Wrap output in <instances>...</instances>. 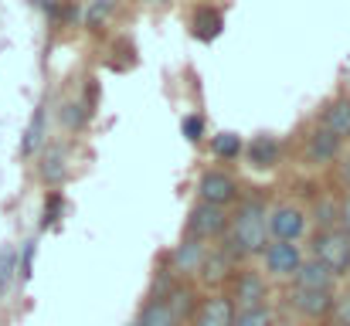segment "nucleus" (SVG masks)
I'll use <instances>...</instances> for the list:
<instances>
[{
    "label": "nucleus",
    "instance_id": "6",
    "mask_svg": "<svg viewBox=\"0 0 350 326\" xmlns=\"http://www.w3.org/2000/svg\"><path fill=\"white\" fill-rule=\"evenodd\" d=\"M198 191H201V201L204 204H215V208H225V204H232L234 198H238V184H234L228 174H221V170L204 174L201 184H198Z\"/></svg>",
    "mask_w": 350,
    "mask_h": 326
},
{
    "label": "nucleus",
    "instance_id": "30",
    "mask_svg": "<svg viewBox=\"0 0 350 326\" xmlns=\"http://www.w3.org/2000/svg\"><path fill=\"white\" fill-rule=\"evenodd\" d=\"M133 326H136V323H133Z\"/></svg>",
    "mask_w": 350,
    "mask_h": 326
},
{
    "label": "nucleus",
    "instance_id": "14",
    "mask_svg": "<svg viewBox=\"0 0 350 326\" xmlns=\"http://www.w3.org/2000/svg\"><path fill=\"white\" fill-rule=\"evenodd\" d=\"M232 262H234V255L228 248H225V252H215V255H204L201 275H204L208 282H225V279H232Z\"/></svg>",
    "mask_w": 350,
    "mask_h": 326
},
{
    "label": "nucleus",
    "instance_id": "11",
    "mask_svg": "<svg viewBox=\"0 0 350 326\" xmlns=\"http://www.w3.org/2000/svg\"><path fill=\"white\" fill-rule=\"evenodd\" d=\"M340 153V139L334 136V133H327V129H317L313 136H310V143H306V160L310 163H327V160H334Z\"/></svg>",
    "mask_w": 350,
    "mask_h": 326
},
{
    "label": "nucleus",
    "instance_id": "8",
    "mask_svg": "<svg viewBox=\"0 0 350 326\" xmlns=\"http://www.w3.org/2000/svg\"><path fill=\"white\" fill-rule=\"evenodd\" d=\"M269 231L275 234V241H296L303 231H306V217L299 208H275L269 215Z\"/></svg>",
    "mask_w": 350,
    "mask_h": 326
},
{
    "label": "nucleus",
    "instance_id": "17",
    "mask_svg": "<svg viewBox=\"0 0 350 326\" xmlns=\"http://www.w3.org/2000/svg\"><path fill=\"white\" fill-rule=\"evenodd\" d=\"M41 139H44V109L34 112V119H31V126H27V133H24L21 150H24V153H34V150L41 146Z\"/></svg>",
    "mask_w": 350,
    "mask_h": 326
},
{
    "label": "nucleus",
    "instance_id": "28",
    "mask_svg": "<svg viewBox=\"0 0 350 326\" xmlns=\"http://www.w3.org/2000/svg\"><path fill=\"white\" fill-rule=\"evenodd\" d=\"M340 224H344V231L350 234V194H347V201L340 204Z\"/></svg>",
    "mask_w": 350,
    "mask_h": 326
},
{
    "label": "nucleus",
    "instance_id": "5",
    "mask_svg": "<svg viewBox=\"0 0 350 326\" xmlns=\"http://www.w3.org/2000/svg\"><path fill=\"white\" fill-rule=\"evenodd\" d=\"M262 255H265L269 272L279 275V279L296 275V269L303 265V255H299V245H296V241H272V245H265Z\"/></svg>",
    "mask_w": 350,
    "mask_h": 326
},
{
    "label": "nucleus",
    "instance_id": "22",
    "mask_svg": "<svg viewBox=\"0 0 350 326\" xmlns=\"http://www.w3.org/2000/svg\"><path fill=\"white\" fill-rule=\"evenodd\" d=\"M234 326H272V313L269 310H252V313H238Z\"/></svg>",
    "mask_w": 350,
    "mask_h": 326
},
{
    "label": "nucleus",
    "instance_id": "21",
    "mask_svg": "<svg viewBox=\"0 0 350 326\" xmlns=\"http://www.w3.org/2000/svg\"><path fill=\"white\" fill-rule=\"evenodd\" d=\"M194 24H198V34H201V38H215V34H218V27H221V17H218V14H211V10H201Z\"/></svg>",
    "mask_w": 350,
    "mask_h": 326
},
{
    "label": "nucleus",
    "instance_id": "7",
    "mask_svg": "<svg viewBox=\"0 0 350 326\" xmlns=\"http://www.w3.org/2000/svg\"><path fill=\"white\" fill-rule=\"evenodd\" d=\"M293 310L306 320H327L334 313V293H313V289H293L289 296Z\"/></svg>",
    "mask_w": 350,
    "mask_h": 326
},
{
    "label": "nucleus",
    "instance_id": "23",
    "mask_svg": "<svg viewBox=\"0 0 350 326\" xmlns=\"http://www.w3.org/2000/svg\"><path fill=\"white\" fill-rule=\"evenodd\" d=\"M317 221L323 224V231H330L337 221H340V208H334L330 201H323V204H317Z\"/></svg>",
    "mask_w": 350,
    "mask_h": 326
},
{
    "label": "nucleus",
    "instance_id": "25",
    "mask_svg": "<svg viewBox=\"0 0 350 326\" xmlns=\"http://www.w3.org/2000/svg\"><path fill=\"white\" fill-rule=\"evenodd\" d=\"M113 3H116V0H96V3H92V10H89V24L96 27L99 21H106V17H109V10H113Z\"/></svg>",
    "mask_w": 350,
    "mask_h": 326
},
{
    "label": "nucleus",
    "instance_id": "26",
    "mask_svg": "<svg viewBox=\"0 0 350 326\" xmlns=\"http://www.w3.org/2000/svg\"><path fill=\"white\" fill-rule=\"evenodd\" d=\"M31 265H34V241L24 245V258H21V279H31Z\"/></svg>",
    "mask_w": 350,
    "mask_h": 326
},
{
    "label": "nucleus",
    "instance_id": "18",
    "mask_svg": "<svg viewBox=\"0 0 350 326\" xmlns=\"http://www.w3.org/2000/svg\"><path fill=\"white\" fill-rule=\"evenodd\" d=\"M211 150H215V157L232 160V157H238V153H241V139H238L234 133H221V136H215Z\"/></svg>",
    "mask_w": 350,
    "mask_h": 326
},
{
    "label": "nucleus",
    "instance_id": "2",
    "mask_svg": "<svg viewBox=\"0 0 350 326\" xmlns=\"http://www.w3.org/2000/svg\"><path fill=\"white\" fill-rule=\"evenodd\" d=\"M313 255H317V262L337 279V275H347L350 272V234L347 231H337V228H330V231H320L317 238H313Z\"/></svg>",
    "mask_w": 350,
    "mask_h": 326
},
{
    "label": "nucleus",
    "instance_id": "1",
    "mask_svg": "<svg viewBox=\"0 0 350 326\" xmlns=\"http://www.w3.org/2000/svg\"><path fill=\"white\" fill-rule=\"evenodd\" d=\"M232 234H228V252L232 255H258L265 252V231H269V215L262 201H245L238 204V211L228 221Z\"/></svg>",
    "mask_w": 350,
    "mask_h": 326
},
{
    "label": "nucleus",
    "instance_id": "24",
    "mask_svg": "<svg viewBox=\"0 0 350 326\" xmlns=\"http://www.w3.org/2000/svg\"><path fill=\"white\" fill-rule=\"evenodd\" d=\"M334 323L337 326H350V293L347 296H340V299H334Z\"/></svg>",
    "mask_w": 350,
    "mask_h": 326
},
{
    "label": "nucleus",
    "instance_id": "3",
    "mask_svg": "<svg viewBox=\"0 0 350 326\" xmlns=\"http://www.w3.org/2000/svg\"><path fill=\"white\" fill-rule=\"evenodd\" d=\"M232 306L238 313H252V310H265V299H269V289H265V279L258 272H238L232 279Z\"/></svg>",
    "mask_w": 350,
    "mask_h": 326
},
{
    "label": "nucleus",
    "instance_id": "29",
    "mask_svg": "<svg viewBox=\"0 0 350 326\" xmlns=\"http://www.w3.org/2000/svg\"><path fill=\"white\" fill-rule=\"evenodd\" d=\"M340 180L350 187V157H347V160H340Z\"/></svg>",
    "mask_w": 350,
    "mask_h": 326
},
{
    "label": "nucleus",
    "instance_id": "19",
    "mask_svg": "<svg viewBox=\"0 0 350 326\" xmlns=\"http://www.w3.org/2000/svg\"><path fill=\"white\" fill-rule=\"evenodd\" d=\"M41 174H44V180L58 184V180L65 177V153H62V150H51V153L44 157V167H41Z\"/></svg>",
    "mask_w": 350,
    "mask_h": 326
},
{
    "label": "nucleus",
    "instance_id": "9",
    "mask_svg": "<svg viewBox=\"0 0 350 326\" xmlns=\"http://www.w3.org/2000/svg\"><path fill=\"white\" fill-rule=\"evenodd\" d=\"M194 326H234V306L228 296H211L194 310Z\"/></svg>",
    "mask_w": 350,
    "mask_h": 326
},
{
    "label": "nucleus",
    "instance_id": "10",
    "mask_svg": "<svg viewBox=\"0 0 350 326\" xmlns=\"http://www.w3.org/2000/svg\"><path fill=\"white\" fill-rule=\"evenodd\" d=\"M296 289H313V293H334V275L317 262V258H310V262H303L299 269H296Z\"/></svg>",
    "mask_w": 350,
    "mask_h": 326
},
{
    "label": "nucleus",
    "instance_id": "20",
    "mask_svg": "<svg viewBox=\"0 0 350 326\" xmlns=\"http://www.w3.org/2000/svg\"><path fill=\"white\" fill-rule=\"evenodd\" d=\"M14 265H17L14 248H0V296L7 293V286H10V279H14Z\"/></svg>",
    "mask_w": 350,
    "mask_h": 326
},
{
    "label": "nucleus",
    "instance_id": "15",
    "mask_svg": "<svg viewBox=\"0 0 350 326\" xmlns=\"http://www.w3.org/2000/svg\"><path fill=\"white\" fill-rule=\"evenodd\" d=\"M323 129L334 133L337 139H347L350 136V103H334L323 116Z\"/></svg>",
    "mask_w": 350,
    "mask_h": 326
},
{
    "label": "nucleus",
    "instance_id": "16",
    "mask_svg": "<svg viewBox=\"0 0 350 326\" xmlns=\"http://www.w3.org/2000/svg\"><path fill=\"white\" fill-rule=\"evenodd\" d=\"M248 157H252L255 167H272V163L279 160V143L269 139V136H258V139L248 146Z\"/></svg>",
    "mask_w": 350,
    "mask_h": 326
},
{
    "label": "nucleus",
    "instance_id": "4",
    "mask_svg": "<svg viewBox=\"0 0 350 326\" xmlns=\"http://www.w3.org/2000/svg\"><path fill=\"white\" fill-rule=\"evenodd\" d=\"M187 228H191V234L198 238V241H208V238H218V234H225V228H228V215L221 211V208H215V204H198L191 217H187Z\"/></svg>",
    "mask_w": 350,
    "mask_h": 326
},
{
    "label": "nucleus",
    "instance_id": "27",
    "mask_svg": "<svg viewBox=\"0 0 350 326\" xmlns=\"http://www.w3.org/2000/svg\"><path fill=\"white\" fill-rule=\"evenodd\" d=\"M201 129H204V126H201L198 116H187V119H184V136H187V139H201Z\"/></svg>",
    "mask_w": 350,
    "mask_h": 326
},
{
    "label": "nucleus",
    "instance_id": "12",
    "mask_svg": "<svg viewBox=\"0 0 350 326\" xmlns=\"http://www.w3.org/2000/svg\"><path fill=\"white\" fill-rule=\"evenodd\" d=\"M136 326H180V316L170 310V303L167 299H150L143 310H139V320Z\"/></svg>",
    "mask_w": 350,
    "mask_h": 326
},
{
    "label": "nucleus",
    "instance_id": "13",
    "mask_svg": "<svg viewBox=\"0 0 350 326\" xmlns=\"http://www.w3.org/2000/svg\"><path fill=\"white\" fill-rule=\"evenodd\" d=\"M204 245L198 241V238H187L177 252H174V269L177 272H184V275H191V272H201V265H204Z\"/></svg>",
    "mask_w": 350,
    "mask_h": 326
}]
</instances>
